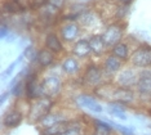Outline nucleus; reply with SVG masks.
<instances>
[{
    "mask_svg": "<svg viewBox=\"0 0 151 135\" xmlns=\"http://www.w3.org/2000/svg\"><path fill=\"white\" fill-rule=\"evenodd\" d=\"M68 121H70V119L66 120V121H62V122H60V124H56V125H53V126L39 129V134L40 135H61L67 129Z\"/></svg>",
    "mask_w": 151,
    "mask_h": 135,
    "instance_id": "nucleus-24",
    "label": "nucleus"
},
{
    "mask_svg": "<svg viewBox=\"0 0 151 135\" xmlns=\"http://www.w3.org/2000/svg\"><path fill=\"white\" fill-rule=\"evenodd\" d=\"M137 70H145L151 68V45L146 43L138 44L132 50L129 58V63Z\"/></svg>",
    "mask_w": 151,
    "mask_h": 135,
    "instance_id": "nucleus-4",
    "label": "nucleus"
},
{
    "mask_svg": "<svg viewBox=\"0 0 151 135\" xmlns=\"http://www.w3.org/2000/svg\"><path fill=\"white\" fill-rule=\"evenodd\" d=\"M89 44H91L92 49V57L97 58V59H102L106 54L110 51V48L106 45L104 37L101 34H94L88 37Z\"/></svg>",
    "mask_w": 151,
    "mask_h": 135,
    "instance_id": "nucleus-15",
    "label": "nucleus"
},
{
    "mask_svg": "<svg viewBox=\"0 0 151 135\" xmlns=\"http://www.w3.org/2000/svg\"><path fill=\"white\" fill-rule=\"evenodd\" d=\"M147 103H149V106H151V99L149 100V102H147Z\"/></svg>",
    "mask_w": 151,
    "mask_h": 135,
    "instance_id": "nucleus-35",
    "label": "nucleus"
},
{
    "mask_svg": "<svg viewBox=\"0 0 151 135\" xmlns=\"http://www.w3.org/2000/svg\"><path fill=\"white\" fill-rule=\"evenodd\" d=\"M99 64H101L102 70H104V72L110 80H112L114 76L118 74L119 71H122L125 66L124 62H123L122 59H119V58H116L115 55L111 54L110 51L102 58L101 61H99Z\"/></svg>",
    "mask_w": 151,
    "mask_h": 135,
    "instance_id": "nucleus-10",
    "label": "nucleus"
},
{
    "mask_svg": "<svg viewBox=\"0 0 151 135\" xmlns=\"http://www.w3.org/2000/svg\"><path fill=\"white\" fill-rule=\"evenodd\" d=\"M57 32L65 44L73 45L79 39H81L83 26L79 23V21H66V22H61Z\"/></svg>",
    "mask_w": 151,
    "mask_h": 135,
    "instance_id": "nucleus-5",
    "label": "nucleus"
},
{
    "mask_svg": "<svg viewBox=\"0 0 151 135\" xmlns=\"http://www.w3.org/2000/svg\"><path fill=\"white\" fill-rule=\"evenodd\" d=\"M129 5H123V4H119L116 6V13H115V17H116V21H123L125 18L127 13H128V8Z\"/></svg>",
    "mask_w": 151,
    "mask_h": 135,
    "instance_id": "nucleus-29",
    "label": "nucleus"
},
{
    "mask_svg": "<svg viewBox=\"0 0 151 135\" xmlns=\"http://www.w3.org/2000/svg\"><path fill=\"white\" fill-rule=\"evenodd\" d=\"M47 5H49L50 8L57 10V12H61L66 5V0H48Z\"/></svg>",
    "mask_w": 151,
    "mask_h": 135,
    "instance_id": "nucleus-30",
    "label": "nucleus"
},
{
    "mask_svg": "<svg viewBox=\"0 0 151 135\" xmlns=\"http://www.w3.org/2000/svg\"><path fill=\"white\" fill-rule=\"evenodd\" d=\"M92 134L91 135H112L114 134V127L111 124L106 122V121L92 119Z\"/></svg>",
    "mask_w": 151,
    "mask_h": 135,
    "instance_id": "nucleus-22",
    "label": "nucleus"
},
{
    "mask_svg": "<svg viewBox=\"0 0 151 135\" xmlns=\"http://www.w3.org/2000/svg\"><path fill=\"white\" fill-rule=\"evenodd\" d=\"M107 113L110 116L115 117L120 121H127L128 120V115H127V106L122 104L118 102H107Z\"/></svg>",
    "mask_w": 151,
    "mask_h": 135,
    "instance_id": "nucleus-23",
    "label": "nucleus"
},
{
    "mask_svg": "<svg viewBox=\"0 0 151 135\" xmlns=\"http://www.w3.org/2000/svg\"><path fill=\"white\" fill-rule=\"evenodd\" d=\"M80 79V85L84 89H91L93 90L97 86L102 85L106 81H112L106 76V74L102 70L101 64L96 63V62H87L84 64V70L81 75L79 76Z\"/></svg>",
    "mask_w": 151,
    "mask_h": 135,
    "instance_id": "nucleus-1",
    "label": "nucleus"
},
{
    "mask_svg": "<svg viewBox=\"0 0 151 135\" xmlns=\"http://www.w3.org/2000/svg\"><path fill=\"white\" fill-rule=\"evenodd\" d=\"M75 103H76L78 107L87 109L89 112H93V113L104 112V107L93 95V93H91V94L89 93H79L75 96Z\"/></svg>",
    "mask_w": 151,
    "mask_h": 135,
    "instance_id": "nucleus-11",
    "label": "nucleus"
},
{
    "mask_svg": "<svg viewBox=\"0 0 151 135\" xmlns=\"http://www.w3.org/2000/svg\"><path fill=\"white\" fill-rule=\"evenodd\" d=\"M137 98H138V94H137L136 89H127V88L116 86L114 90V94H112L111 102H118V103H122V104L129 107L133 103H136Z\"/></svg>",
    "mask_w": 151,
    "mask_h": 135,
    "instance_id": "nucleus-14",
    "label": "nucleus"
},
{
    "mask_svg": "<svg viewBox=\"0 0 151 135\" xmlns=\"http://www.w3.org/2000/svg\"><path fill=\"white\" fill-rule=\"evenodd\" d=\"M81 62L83 61L78 59L73 54L67 53L63 55V58L60 62V70L65 76L75 79V77H78V76H80L84 70V64L81 63Z\"/></svg>",
    "mask_w": 151,
    "mask_h": 135,
    "instance_id": "nucleus-8",
    "label": "nucleus"
},
{
    "mask_svg": "<svg viewBox=\"0 0 151 135\" xmlns=\"http://www.w3.org/2000/svg\"><path fill=\"white\" fill-rule=\"evenodd\" d=\"M23 59H25V55H23V54H19L18 57H17V59H16V61H13L12 63L9 64L8 67H6V70H4V71H3V75H1V80H3V81H5L6 79H8L9 76H11V75L13 74V71L16 70V67H17V66L22 63V61H23Z\"/></svg>",
    "mask_w": 151,
    "mask_h": 135,
    "instance_id": "nucleus-26",
    "label": "nucleus"
},
{
    "mask_svg": "<svg viewBox=\"0 0 151 135\" xmlns=\"http://www.w3.org/2000/svg\"><path fill=\"white\" fill-rule=\"evenodd\" d=\"M136 91L138 96L145 98L147 102L151 99V68L139 70L138 84L136 86Z\"/></svg>",
    "mask_w": 151,
    "mask_h": 135,
    "instance_id": "nucleus-13",
    "label": "nucleus"
},
{
    "mask_svg": "<svg viewBox=\"0 0 151 135\" xmlns=\"http://www.w3.org/2000/svg\"><path fill=\"white\" fill-rule=\"evenodd\" d=\"M70 54H73L74 57H76L80 61H89V58L92 57V49L89 40L85 37L79 39L76 43H74L70 48Z\"/></svg>",
    "mask_w": 151,
    "mask_h": 135,
    "instance_id": "nucleus-16",
    "label": "nucleus"
},
{
    "mask_svg": "<svg viewBox=\"0 0 151 135\" xmlns=\"http://www.w3.org/2000/svg\"><path fill=\"white\" fill-rule=\"evenodd\" d=\"M57 62V55L52 53L49 49L47 48H39L37 49V54H36V59H35V67L39 68L42 72L48 71L56 64Z\"/></svg>",
    "mask_w": 151,
    "mask_h": 135,
    "instance_id": "nucleus-12",
    "label": "nucleus"
},
{
    "mask_svg": "<svg viewBox=\"0 0 151 135\" xmlns=\"http://www.w3.org/2000/svg\"><path fill=\"white\" fill-rule=\"evenodd\" d=\"M138 77H139V70H137V68L129 64L128 67L124 66V68L114 76L112 82L116 86H120V88L136 89L137 84H138Z\"/></svg>",
    "mask_w": 151,
    "mask_h": 135,
    "instance_id": "nucleus-7",
    "label": "nucleus"
},
{
    "mask_svg": "<svg viewBox=\"0 0 151 135\" xmlns=\"http://www.w3.org/2000/svg\"><path fill=\"white\" fill-rule=\"evenodd\" d=\"M110 124H111L112 127L118 130L122 135H133V131H134V127H133V126H130V127H128V126H123V125H119V124L112 122V121H111Z\"/></svg>",
    "mask_w": 151,
    "mask_h": 135,
    "instance_id": "nucleus-28",
    "label": "nucleus"
},
{
    "mask_svg": "<svg viewBox=\"0 0 151 135\" xmlns=\"http://www.w3.org/2000/svg\"><path fill=\"white\" fill-rule=\"evenodd\" d=\"M22 54L25 55V59L29 61L30 64H35V59H36V54H37V48H35L32 44H29L25 46Z\"/></svg>",
    "mask_w": 151,
    "mask_h": 135,
    "instance_id": "nucleus-27",
    "label": "nucleus"
},
{
    "mask_svg": "<svg viewBox=\"0 0 151 135\" xmlns=\"http://www.w3.org/2000/svg\"><path fill=\"white\" fill-rule=\"evenodd\" d=\"M12 35L11 29H9V25L4 22V19L1 21V27H0V36H1V40H6L9 36Z\"/></svg>",
    "mask_w": 151,
    "mask_h": 135,
    "instance_id": "nucleus-31",
    "label": "nucleus"
},
{
    "mask_svg": "<svg viewBox=\"0 0 151 135\" xmlns=\"http://www.w3.org/2000/svg\"><path fill=\"white\" fill-rule=\"evenodd\" d=\"M110 53L114 54L119 59H122L124 63H129V58H130V54H132V48H130L128 41L123 40L116 45H114V46L110 49Z\"/></svg>",
    "mask_w": 151,
    "mask_h": 135,
    "instance_id": "nucleus-20",
    "label": "nucleus"
},
{
    "mask_svg": "<svg viewBox=\"0 0 151 135\" xmlns=\"http://www.w3.org/2000/svg\"><path fill=\"white\" fill-rule=\"evenodd\" d=\"M11 95H12L11 90H5V91H3V94H1V99H0V103H1V104H4L6 100L9 99V96H11Z\"/></svg>",
    "mask_w": 151,
    "mask_h": 135,
    "instance_id": "nucleus-32",
    "label": "nucleus"
},
{
    "mask_svg": "<svg viewBox=\"0 0 151 135\" xmlns=\"http://www.w3.org/2000/svg\"><path fill=\"white\" fill-rule=\"evenodd\" d=\"M115 88H116V85L112 81H106L102 85H99L96 89L92 90V93H93V95L97 99H102V100H106V102H111Z\"/></svg>",
    "mask_w": 151,
    "mask_h": 135,
    "instance_id": "nucleus-19",
    "label": "nucleus"
},
{
    "mask_svg": "<svg viewBox=\"0 0 151 135\" xmlns=\"http://www.w3.org/2000/svg\"><path fill=\"white\" fill-rule=\"evenodd\" d=\"M43 46L49 49L52 53L58 55H65L66 53V44L62 41L57 31H48L44 35L43 39Z\"/></svg>",
    "mask_w": 151,
    "mask_h": 135,
    "instance_id": "nucleus-9",
    "label": "nucleus"
},
{
    "mask_svg": "<svg viewBox=\"0 0 151 135\" xmlns=\"http://www.w3.org/2000/svg\"><path fill=\"white\" fill-rule=\"evenodd\" d=\"M23 120H25V115H23L22 111L19 108H12L11 111H6L4 113L1 124L5 129L12 130L21 125L23 122Z\"/></svg>",
    "mask_w": 151,
    "mask_h": 135,
    "instance_id": "nucleus-17",
    "label": "nucleus"
},
{
    "mask_svg": "<svg viewBox=\"0 0 151 135\" xmlns=\"http://www.w3.org/2000/svg\"><path fill=\"white\" fill-rule=\"evenodd\" d=\"M40 82H42L45 96L54 98V99L62 93L63 86H65V81L61 74L53 71L52 68L48 71H44V75L40 76Z\"/></svg>",
    "mask_w": 151,
    "mask_h": 135,
    "instance_id": "nucleus-3",
    "label": "nucleus"
},
{
    "mask_svg": "<svg viewBox=\"0 0 151 135\" xmlns=\"http://www.w3.org/2000/svg\"><path fill=\"white\" fill-rule=\"evenodd\" d=\"M125 23L123 21H115V22L110 23L106 26V29L101 32L102 37H104L106 45L111 49L114 45L124 40L125 37Z\"/></svg>",
    "mask_w": 151,
    "mask_h": 135,
    "instance_id": "nucleus-6",
    "label": "nucleus"
},
{
    "mask_svg": "<svg viewBox=\"0 0 151 135\" xmlns=\"http://www.w3.org/2000/svg\"><path fill=\"white\" fill-rule=\"evenodd\" d=\"M11 93L12 95L14 96L16 99H22L25 98V93H26V82H25V79H22V80H19L17 84L13 86L11 89Z\"/></svg>",
    "mask_w": 151,
    "mask_h": 135,
    "instance_id": "nucleus-25",
    "label": "nucleus"
},
{
    "mask_svg": "<svg viewBox=\"0 0 151 135\" xmlns=\"http://www.w3.org/2000/svg\"><path fill=\"white\" fill-rule=\"evenodd\" d=\"M66 120H68V117L63 113V111H52L49 115H47L37 124V127H39V129H44V127L53 126V125H56V124H60Z\"/></svg>",
    "mask_w": 151,
    "mask_h": 135,
    "instance_id": "nucleus-21",
    "label": "nucleus"
},
{
    "mask_svg": "<svg viewBox=\"0 0 151 135\" xmlns=\"http://www.w3.org/2000/svg\"><path fill=\"white\" fill-rule=\"evenodd\" d=\"M146 113H147V116H149L150 117V119H151V106L149 107V108H147L146 109Z\"/></svg>",
    "mask_w": 151,
    "mask_h": 135,
    "instance_id": "nucleus-34",
    "label": "nucleus"
},
{
    "mask_svg": "<svg viewBox=\"0 0 151 135\" xmlns=\"http://www.w3.org/2000/svg\"><path fill=\"white\" fill-rule=\"evenodd\" d=\"M1 10L3 13L9 16H18L25 13L27 9V6L22 3V0H3L1 4Z\"/></svg>",
    "mask_w": 151,
    "mask_h": 135,
    "instance_id": "nucleus-18",
    "label": "nucleus"
},
{
    "mask_svg": "<svg viewBox=\"0 0 151 135\" xmlns=\"http://www.w3.org/2000/svg\"><path fill=\"white\" fill-rule=\"evenodd\" d=\"M56 103H57L56 99L49 98V96H43L40 99L30 102L27 115H26L27 121L30 124H32V125H37L44 117L52 112Z\"/></svg>",
    "mask_w": 151,
    "mask_h": 135,
    "instance_id": "nucleus-2",
    "label": "nucleus"
},
{
    "mask_svg": "<svg viewBox=\"0 0 151 135\" xmlns=\"http://www.w3.org/2000/svg\"><path fill=\"white\" fill-rule=\"evenodd\" d=\"M116 1H118L119 4H123V5H130L134 0H116Z\"/></svg>",
    "mask_w": 151,
    "mask_h": 135,
    "instance_id": "nucleus-33",
    "label": "nucleus"
}]
</instances>
